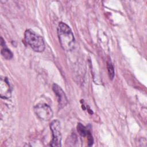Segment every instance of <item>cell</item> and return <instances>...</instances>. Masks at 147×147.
I'll return each instance as SVG.
<instances>
[{"instance_id": "4", "label": "cell", "mask_w": 147, "mask_h": 147, "mask_svg": "<svg viewBox=\"0 0 147 147\" xmlns=\"http://www.w3.org/2000/svg\"><path fill=\"white\" fill-rule=\"evenodd\" d=\"M34 111L36 115L44 121H49L53 116L51 108L47 104L40 103L36 105L34 107Z\"/></svg>"}, {"instance_id": "2", "label": "cell", "mask_w": 147, "mask_h": 147, "mask_svg": "<svg viewBox=\"0 0 147 147\" xmlns=\"http://www.w3.org/2000/svg\"><path fill=\"white\" fill-rule=\"evenodd\" d=\"M26 42L37 52H41L45 49V44L42 37L31 29H27L25 32Z\"/></svg>"}, {"instance_id": "5", "label": "cell", "mask_w": 147, "mask_h": 147, "mask_svg": "<svg viewBox=\"0 0 147 147\" xmlns=\"http://www.w3.org/2000/svg\"><path fill=\"white\" fill-rule=\"evenodd\" d=\"M11 88L8 79L6 77H1L0 80V95L3 99H8L11 96Z\"/></svg>"}, {"instance_id": "6", "label": "cell", "mask_w": 147, "mask_h": 147, "mask_svg": "<svg viewBox=\"0 0 147 147\" xmlns=\"http://www.w3.org/2000/svg\"><path fill=\"white\" fill-rule=\"evenodd\" d=\"M52 89L57 96L59 107L60 108L64 107L67 105L68 100L64 91L59 86L56 84H53Z\"/></svg>"}, {"instance_id": "9", "label": "cell", "mask_w": 147, "mask_h": 147, "mask_svg": "<svg viewBox=\"0 0 147 147\" xmlns=\"http://www.w3.org/2000/svg\"><path fill=\"white\" fill-rule=\"evenodd\" d=\"M107 70H108V73H109V76L110 79L113 80L114 76V67L111 63V61H108L107 62Z\"/></svg>"}, {"instance_id": "3", "label": "cell", "mask_w": 147, "mask_h": 147, "mask_svg": "<svg viewBox=\"0 0 147 147\" xmlns=\"http://www.w3.org/2000/svg\"><path fill=\"white\" fill-rule=\"evenodd\" d=\"M50 128L52 133V140L50 143L51 146H60L61 142V134L60 130V123L56 119L52 121Z\"/></svg>"}, {"instance_id": "8", "label": "cell", "mask_w": 147, "mask_h": 147, "mask_svg": "<svg viewBox=\"0 0 147 147\" xmlns=\"http://www.w3.org/2000/svg\"><path fill=\"white\" fill-rule=\"evenodd\" d=\"M77 130L79 134L82 137L87 136L88 134L90 133V131L88 129H87V128L81 123H78L77 126Z\"/></svg>"}, {"instance_id": "1", "label": "cell", "mask_w": 147, "mask_h": 147, "mask_svg": "<svg viewBox=\"0 0 147 147\" xmlns=\"http://www.w3.org/2000/svg\"><path fill=\"white\" fill-rule=\"evenodd\" d=\"M57 34L62 48L67 51H71L75 45V38L71 28L66 24L60 22L57 27Z\"/></svg>"}, {"instance_id": "7", "label": "cell", "mask_w": 147, "mask_h": 147, "mask_svg": "<svg viewBox=\"0 0 147 147\" xmlns=\"http://www.w3.org/2000/svg\"><path fill=\"white\" fill-rule=\"evenodd\" d=\"M1 46L3 47L2 50H1V55H2V56L7 60H9L10 59H11L13 57V53L12 52L10 51V49H9L7 47L6 45L5 44V41H3L2 37L1 38Z\"/></svg>"}]
</instances>
